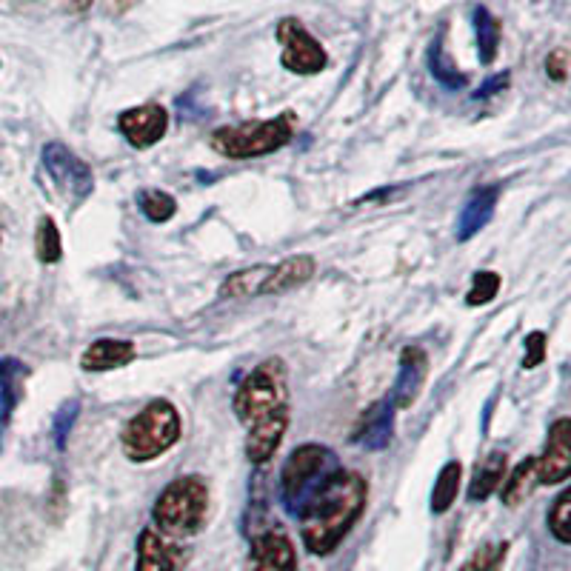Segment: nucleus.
Masks as SVG:
<instances>
[{
	"label": "nucleus",
	"mask_w": 571,
	"mask_h": 571,
	"mask_svg": "<svg viewBox=\"0 0 571 571\" xmlns=\"http://www.w3.org/2000/svg\"><path fill=\"white\" fill-rule=\"evenodd\" d=\"M369 500V483L357 472H340L303 506L300 517V537L303 546L317 557L332 554L343 543V537L355 529L360 514Z\"/></svg>",
	"instance_id": "nucleus-1"
},
{
	"label": "nucleus",
	"mask_w": 571,
	"mask_h": 571,
	"mask_svg": "<svg viewBox=\"0 0 571 571\" xmlns=\"http://www.w3.org/2000/svg\"><path fill=\"white\" fill-rule=\"evenodd\" d=\"M232 409L243 429H255L277 417H289V369L280 357L257 363L249 375L240 380Z\"/></svg>",
	"instance_id": "nucleus-2"
},
{
	"label": "nucleus",
	"mask_w": 571,
	"mask_h": 571,
	"mask_svg": "<svg viewBox=\"0 0 571 571\" xmlns=\"http://www.w3.org/2000/svg\"><path fill=\"white\" fill-rule=\"evenodd\" d=\"M155 529L169 540L195 537L209 520V486L197 474L175 477L152 506Z\"/></svg>",
	"instance_id": "nucleus-3"
},
{
	"label": "nucleus",
	"mask_w": 571,
	"mask_h": 571,
	"mask_svg": "<svg viewBox=\"0 0 571 571\" xmlns=\"http://www.w3.org/2000/svg\"><path fill=\"white\" fill-rule=\"evenodd\" d=\"M340 472L337 454L320 443H303L286 457L280 472V500L289 514H300L335 474Z\"/></svg>",
	"instance_id": "nucleus-4"
},
{
	"label": "nucleus",
	"mask_w": 571,
	"mask_h": 571,
	"mask_svg": "<svg viewBox=\"0 0 571 571\" xmlns=\"http://www.w3.org/2000/svg\"><path fill=\"white\" fill-rule=\"evenodd\" d=\"M297 132L295 112H280L277 118L252 120V123H237V126H220L212 132L209 146L217 155L229 160H249L272 155L292 143Z\"/></svg>",
	"instance_id": "nucleus-5"
},
{
	"label": "nucleus",
	"mask_w": 571,
	"mask_h": 571,
	"mask_svg": "<svg viewBox=\"0 0 571 571\" xmlns=\"http://www.w3.org/2000/svg\"><path fill=\"white\" fill-rule=\"evenodd\" d=\"M180 414L169 400H152L140 409L120 434V449L132 463H149L180 440Z\"/></svg>",
	"instance_id": "nucleus-6"
},
{
	"label": "nucleus",
	"mask_w": 571,
	"mask_h": 571,
	"mask_svg": "<svg viewBox=\"0 0 571 571\" xmlns=\"http://www.w3.org/2000/svg\"><path fill=\"white\" fill-rule=\"evenodd\" d=\"M40 166L46 172V178L52 183L55 195L69 203V206H78L86 197L95 192V175L89 169L86 160H80L66 143L52 140L43 146L40 152Z\"/></svg>",
	"instance_id": "nucleus-7"
},
{
	"label": "nucleus",
	"mask_w": 571,
	"mask_h": 571,
	"mask_svg": "<svg viewBox=\"0 0 571 571\" xmlns=\"http://www.w3.org/2000/svg\"><path fill=\"white\" fill-rule=\"evenodd\" d=\"M277 40L283 46L280 63L292 75H320L329 66V55L320 46V40L297 18H283L277 23Z\"/></svg>",
	"instance_id": "nucleus-8"
},
{
	"label": "nucleus",
	"mask_w": 571,
	"mask_h": 571,
	"mask_svg": "<svg viewBox=\"0 0 571 571\" xmlns=\"http://www.w3.org/2000/svg\"><path fill=\"white\" fill-rule=\"evenodd\" d=\"M118 129L132 149H152L169 132V112L160 103L132 106L118 115Z\"/></svg>",
	"instance_id": "nucleus-9"
},
{
	"label": "nucleus",
	"mask_w": 571,
	"mask_h": 571,
	"mask_svg": "<svg viewBox=\"0 0 571 571\" xmlns=\"http://www.w3.org/2000/svg\"><path fill=\"white\" fill-rule=\"evenodd\" d=\"M571 474V420L557 417L546 437V449L537 457V480L557 486Z\"/></svg>",
	"instance_id": "nucleus-10"
},
{
	"label": "nucleus",
	"mask_w": 571,
	"mask_h": 571,
	"mask_svg": "<svg viewBox=\"0 0 571 571\" xmlns=\"http://www.w3.org/2000/svg\"><path fill=\"white\" fill-rule=\"evenodd\" d=\"M249 571H297V552L292 537L280 526L255 534Z\"/></svg>",
	"instance_id": "nucleus-11"
},
{
	"label": "nucleus",
	"mask_w": 571,
	"mask_h": 571,
	"mask_svg": "<svg viewBox=\"0 0 571 571\" xmlns=\"http://www.w3.org/2000/svg\"><path fill=\"white\" fill-rule=\"evenodd\" d=\"M429 375V357L420 346H406L400 352V372H397V383H394L389 403L394 409H409L417 394L423 392V383Z\"/></svg>",
	"instance_id": "nucleus-12"
},
{
	"label": "nucleus",
	"mask_w": 571,
	"mask_h": 571,
	"mask_svg": "<svg viewBox=\"0 0 571 571\" xmlns=\"http://www.w3.org/2000/svg\"><path fill=\"white\" fill-rule=\"evenodd\" d=\"M186 554L175 540L163 537L158 529H143L138 537V560L135 571H180Z\"/></svg>",
	"instance_id": "nucleus-13"
},
{
	"label": "nucleus",
	"mask_w": 571,
	"mask_h": 571,
	"mask_svg": "<svg viewBox=\"0 0 571 571\" xmlns=\"http://www.w3.org/2000/svg\"><path fill=\"white\" fill-rule=\"evenodd\" d=\"M394 437V406L386 400H377L369 412H363L357 429L352 432V443L369 449V452H383Z\"/></svg>",
	"instance_id": "nucleus-14"
},
{
	"label": "nucleus",
	"mask_w": 571,
	"mask_h": 571,
	"mask_svg": "<svg viewBox=\"0 0 571 571\" xmlns=\"http://www.w3.org/2000/svg\"><path fill=\"white\" fill-rule=\"evenodd\" d=\"M138 355L132 340H118V337H100L95 343L86 346V352L80 357V369L83 372H115L129 366Z\"/></svg>",
	"instance_id": "nucleus-15"
},
{
	"label": "nucleus",
	"mask_w": 571,
	"mask_h": 571,
	"mask_svg": "<svg viewBox=\"0 0 571 571\" xmlns=\"http://www.w3.org/2000/svg\"><path fill=\"white\" fill-rule=\"evenodd\" d=\"M315 257L312 255H292L286 260H280L275 269H269V275L263 277L260 283V292L257 295H283L289 289L303 286L306 280L315 277Z\"/></svg>",
	"instance_id": "nucleus-16"
},
{
	"label": "nucleus",
	"mask_w": 571,
	"mask_h": 571,
	"mask_svg": "<svg viewBox=\"0 0 571 571\" xmlns=\"http://www.w3.org/2000/svg\"><path fill=\"white\" fill-rule=\"evenodd\" d=\"M29 380V366L20 363L18 357H3L0 360V432L9 426L12 414L23 400Z\"/></svg>",
	"instance_id": "nucleus-17"
},
{
	"label": "nucleus",
	"mask_w": 571,
	"mask_h": 571,
	"mask_svg": "<svg viewBox=\"0 0 571 571\" xmlns=\"http://www.w3.org/2000/svg\"><path fill=\"white\" fill-rule=\"evenodd\" d=\"M497 200H500V189H497V186L477 189V192L469 197V203L463 206V212H460V220H457V240H472L480 229H486L489 220L494 217Z\"/></svg>",
	"instance_id": "nucleus-18"
},
{
	"label": "nucleus",
	"mask_w": 571,
	"mask_h": 571,
	"mask_svg": "<svg viewBox=\"0 0 571 571\" xmlns=\"http://www.w3.org/2000/svg\"><path fill=\"white\" fill-rule=\"evenodd\" d=\"M289 429V417H277V420H269V423H260L255 429H246V460L252 466H263L269 463L275 452L280 449V440Z\"/></svg>",
	"instance_id": "nucleus-19"
},
{
	"label": "nucleus",
	"mask_w": 571,
	"mask_h": 571,
	"mask_svg": "<svg viewBox=\"0 0 571 571\" xmlns=\"http://www.w3.org/2000/svg\"><path fill=\"white\" fill-rule=\"evenodd\" d=\"M506 469H509V457L506 452H492L477 469H474V477L472 483H469V500H486V497H492L500 486H503V480H506Z\"/></svg>",
	"instance_id": "nucleus-20"
},
{
	"label": "nucleus",
	"mask_w": 571,
	"mask_h": 571,
	"mask_svg": "<svg viewBox=\"0 0 571 571\" xmlns=\"http://www.w3.org/2000/svg\"><path fill=\"white\" fill-rule=\"evenodd\" d=\"M474 20V35H477V58L483 66H489L497 58V49H500V20L494 18L486 6H474L472 12Z\"/></svg>",
	"instance_id": "nucleus-21"
},
{
	"label": "nucleus",
	"mask_w": 571,
	"mask_h": 571,
	"mask_svg": "<svg viewBox=\"0 0 571 571\" xmlns=\"http://www.w3.org/2000/svg\"><path fill=\"white\" fill-rule=\"evenodd\" d=\"M426 63H429V72H432V78L437 80L440 86L452 89V92L463 89V86L469 83V78H466V75H463V72L454 66L452 58H449V52L443 49V35H437L432 46H429Z\"/></svg>",
	"instance_id": "nucleus-22"
},
{
	"label": "nucleus",
	"mask_w": 571,
	"mask_h": 571,
	"mask_svg": "<svg viewBox=\"0 0 571 571\" xmlns=\"http://www.w3.org/2000/svg\"><path fill=\"white\" fill-rule=\"evenodd\" d=\"M460 477H463V466L460 460H449L437 480H434L432 489V512L434 514H446L452 509V503L457 500V492H460Z\"/></svg>",
	"instance_id": "nucleus-23"
},
{
	"label": "nucleus",
	"mask_w": 571,
	"mask_h": 571,
	"mask_svg": "<svg viewBox=\"0 0 571 571\" xmlns=\"http://www.w3.org/2000/svg\"><path fill=\"white\" fill-rule=\"evenodd\" d=\"M534 480H537V457H526L512 474H509V480L503 483V489H500V497H503V503L506 506H520L529 494H532V486Z\"/></svg>",
	"instance_id": "nucleus-24"
},
{
	"label": "nucleus",
	"mask_w": 571,
	"mask_h": 571,
	"mask_svg": "<svg viewBox=\"0 0 571 571\" xmlns=\"http://www.w3.org/2000/svg\"><path fill=\"white\" fill-rule=\"evenodd\" d=\"M269 275L266 266H252V269H240L235 275H229L220 286V297H232V300H243L260 292L263 277Z\"/></svg>",
	"instance_id": "nucleus-25"
},
{
	"label": "nucleus",
	"mask_w": 571,
	"mask_h": 571,
	"mask_svg": "<svg viewBox=\"0 0 571 571\" xmlns=\"http://www.w3.org/2000/svg\"><path fill=\"white\" fill-rule=\"evenodd\" d=\"M138 206L146 220H152V223H166L178 212V200L169 192H160V189H140Z\"/></svg>",
	"instance_id": "nucleus-26"
},
{
	"label": "nucleus",
	"mask_w": 571,
	"mask_h": 571,
	"mask_svg": "<svg viewBox=\"0 0 571 571\" xmlns=\"http://www.w3.org/2000/svg\"><path fill=\"white\" fill-rule=\"evenodd\" d=\"M35 255L40 263H58L63 257V243H60V229L52 217H40L35 229Z\"/></svg>",
	"instance_id": "nucleus-27"
},
{
	"label": "nucleus",
	"mask_w": 571,
	"mask_h": 571,
	"mask_svg": "<svg viewBox=\"0 0 571 571\" xmlns=\"http://www.w3.org/2000/svg\"><path fill=\"white\" fill-rule=\"evenodd\" d=\"M549 532L554 534V540L557 543H563V546H569L571 543V492L557 494V500H554L552 512H549Z\"/></svg>",
	"instance_id": "nucleus-28"
},
{
	"label": "nucleus",
	"mask_w": 571,
	"mask_h": 571,
	"mask_svg": "<svg viewBox=\"0 0 571 571\" xmlns=\"http://www.w3.org/2000/svg\"><path fill=\"white\" fill-rule=\"evenodd\" d=\"M500 275L497 272H477L472 280V289H469V295H466V303L469 306H486V303H492L497 292H500Z\"/></svg>",
	"instance_id": "nucleus-29"
},
{
	"label": "nucleus",
	"mask_w": 571,
	"mask_h": 571,
	"mask_svg": "<svg viewBox=\"0 0 571 571\" xmlns=\"http://www.w3.org/2000/svg\"><path fill=\"white\" fill-rule=\"evenodd\" d=\"M78 414L80 400H66V403L60 406V412L55 414V446H58V452L66 449V440H69V434H72V426H75Z\"/></svg>",
	"instance_id": "nucleus-30"
},
{
	"label": "nucleus",
	"mask_w": 571,
	"mask_h": 571,
	"mask_svg": "<svg viewBox=\"0 0 571 571\" xmlns=\"http://www.w3.org/2000/svg\"><path fill=\"white\" fill-rule=\"evenodd\" d=\"M503 557H506V543L503 546H480L457 571H494Z\"/></svg>",
	"instance_id": "nucleus-31"
},
{
	"label": "nucleus",
	"mask_w": 571,
	"mask_h": 571,
	"mask_svg": "<svg viewBox=\"0 0 571 571\" xmlns=\"http://www.w3.org/2000/svg\"><path fill=\"white\" fill-rule=\"evenodd\" d=\"M546 360V335L543 332H532L526 337V355H523V366L526 369H537Z\"/></svg>",
	"instance_id": "nucleus-32"
},
{
	"label": "nucleus",
	"mask_w": 571,
	"mask_h": 571,
	"mask_svg": "<svg viewBox=\"0 0 571 571\" xmlns=\"http://www.w3.org/2000/svg\"><path fill=\"white\" fill-rule=\"evenodd\" d=\"M546 75L554 80V83H563V80L569 78V52L560 46V49H554L552 55L546 58Z\"/></svg>",
	"instance_id": "nucleus-33"
},
{
	"label": "nucleus",
	"mask_w": 571,
	"mask_h": 571,
	"mask_svg": "<svg viewBox=\"0 0 571 571\" xmlns=\"http://www.w3.org/2000/svg\"><path fill=\"white\" fill-rule=\"evenodd\" d=\"M509 86V72H503V75H494V78H489L477 92H474V98H492V95H497V92H503Z\"/></svg>",
	"instance_id": "nucleus-34"
},
{
	"label": "nucleus",
	"mask_w": 571,
	"mask_h": 571,
	"mask_svg": "<svg viewBox=\"0 0 571 571\" xmlns=\"http://www.w3.org/2000/svg\"><path fill=\"white\" fill-rule=\"evenodd\" d=\"M138 0H115V12H126V9H132Z\"/></svg>",
	"instance_id": "nucleus-35"
},
{
	"label": "nucleus",
	"mask_w": 571,
	"mask_h": 571,
	"mask_svg": "<svg viewBox=\"0 0 571 571\" xmlns=\"http://www.w3.org/2000/svg\"><path fill=\"white\" fill-rule=\"evenodd\" d=\"M0 243H3V215H0Z\"/></svg>",
	"instance_id": "nucleus-36"
},
{
	"label": "nucleus",
	"mask_w": 571,
	"mask_h": 571,
	"mask_svg": "<svg viewBox=\"0 0 571 571\" xmlns=\"http://www.w3.org/2000/svg\"><path fill=\"white\" fill-rule=\"evenodd\" d=\"M78 3H83V0H78Z\"/></svg>",
	"instance_id": "nucleus-37"
}]
</instances>
